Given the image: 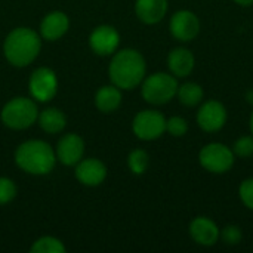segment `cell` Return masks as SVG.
I'll list each match as a JSON object with an SVG mask.
<instances>
[{"label": "cell", "instance_id": "9", "mask_svg": "<svg viewBox=\"0 0 253 253\" xmlns=\"http://www.w3.org/2000/svg\"><path fill=\"white\" fill-rule=\"evenodd\" d=\"M120 46V33L110 24L95 27L89 34V47L98 56H111Z\"/></svg>", "mask_w": 253, "mask_h": 253}, {"label": "cell", "instance_id": "20", "mask_svg": "<svg viewBox=\"0 0 253 253\" xmlns=\"http://www.w3.org/2000/svg\"><path fill=\"white\" fill-rule=\"evenodd\" d=\"M178 101L188 108L197 107L203 102L205 99V90L203 87L196 83V82H185L182 84L178 86V92H176Z\"/></svg>", "mask_w": 253, "mask_h": 253}, {"label": "cell", "instance_id": "11", "mask_svg": "<svg viewBox=\"0 0 253 253\" xmlns=\"http://www.w3.org/2000/svg\"><path fill=\"white\" fill-rule=\"evenodd\" d=\"M170 34L182 43L194 40L200 33V19L199 16L188 9H181L175 12L169 21Z\"/></svg>", "mask_w": 253, "mask_h": 253}, {"label": "cell", "instance_id": "10", "mask_svg": "<svg viewBox=\"0 0 253 253\" xmlns=\"http://www.w3.org/2000/svg\"><path fill=\"white\" fill-rule=\"evenodd\" d=\"M228 120L227 108L222 102L216 99H209L202 102L197 111V125L203 132L213 133L219 132Z\"/></svg>", "mask_w": 253, "mask_h": 253}, {"label": "cell", "instance_id": "30", "mask_svg": "<svg viewBox=\"0 0 253 253\" xmlns=\"http://www.w3.org/2000/svg\"><path fill=\"white\" fill-rule=\"evenodd\" d=\"M249 127H251V133L253 135V111L251 114V119H249Z\"/></svg>", "mask_w": 253, "mask_h": 253}, {"label": "cell", "instance_id": "26", "mask_svg": "<svg viewBox=\"0 0 253 253\" xmlns=\"http://www.w3.org/2000/svg\"><path fill=\"white\" fill-rule=\"evenodd\" d=\"M219 239L227 245V246H237L242 239H243V233L240 230L239 225H225L221 233H219Z\"/></svg>", "mask_w": 253, "mask_h": 253}, {"label": "cell", "instance_id": "29", "mask_svg": "<svg viewBox=\"0 0 253 253\" xmlns=\"http://www.w3.org/2000/svg\"><path fill=\"white\" fill-rule=\"evenodd\" d=\"M246 101H248V102H249V104L253 107V89L246 93Z\"/></svg>", "mask_w": 253, "mask_h": 253}, {"label": "cell", "instance_id": "1", "mask_svg": "<svg viewBox=\"0 0 253 253\" xmlns=\"http://www.w3.org/2000/svg\"><path fill=\"white\" fill-rule=\"evenodd\" d=\"M108 76L114 86L122 90H133L141 86L147 76V61L144 55L132 47L116 50L108 64Z\"/></svg>", "mask_w": 253, "mask_h": 253}, {"label": "cell", "instance_id": "21", "mask_svg": "<svg viewBox=\"0 0 253 253\" xmlns=\"http://www.w3.org/2000/svg\"><path fill=\"white\" fill-rule=\"evenodd\" d=\"M30 252L31 253H65L67 252V248L65 245L53 237V236H43V237H39L37 240L33 242L31 248H30Z\"/></svg>", "mask_w": 253, "mask_h": 253}, {"label": "cell", "instance_id": "15", "mask_svg": "<svg viewBox=\"0 0 253 253\" xmlns=\"http://www.w3.org/2000/svg\"><path fill=\"white\" fill-rule=\"evenodd\" d=\"M70 28V18L62 10H52L46 13L40 22V37L47 42H56L67 34Z\"/></svg>", "mask_w": 253, "mask_h": 253}, {"label": "cell", "instance_id": "16", "mask_svg": "<svg viewBox=\"0 0 253 253\" xmlns=\"http://www.w3.org/2000/svg\"><path fill=\"white\" fill-rule=\"evenodd\" d=\"M196 67V58L193 52L184 46L175 47L168 55V68L169 73L173 74L176 79L188 77Z\"/></svg>", "mask_w": 253, "mask_h": 253}, {"label": "cell", "instance_id": "6", "mask_svg": "<svg viewBox=\"0 0 253 253\" xmlns=\"http://www.w3.org/2000/svg\"><path fill=\"white\" fill-rule=\"evenodd\" d=\"M199 162L205 170L215 175H222L231 170L236 162V156L228 145L222 142H211L200 150Z\"/></svg>", "mask_w": 253, "mask_h": 253}, {"label": "cell", "instance_id": "18", "mask_svg": "<svg viewBox=\"0 0 253 253\" xmlns=\"http://www.w3.org/2000/svg\"><path fill=\"white\" fill-rule=\"evenodd\" d=\"M122 101H123L122 89H119L113 83L101 86L95 93V107L104 114L114 113L122 105Z\"/></svg>", "mask_w": 253, "mask_h": 253}, {"label": "cell", "instance_id": "13", "mask_svg": "<svg viewBox=\"0 0 253 253\" xmlns=\"http://www.w3.org/2000/svg\"><path fill=\"white\" fill-rule=\"evenodd\" d=\"M74 168L76 179L84 187H99L108 173L105 163L95 157L82 159Z\"/></svg>", "mask_w": 253, "mask_h": 253}, {"label": "cell", "instance_id": "14", "mask_svg": "<svg viewBox=\"0 0 253 253\" xmlns=\"http://www.w3.org/2000/svg\"><path fill=\"white\" fill-rule=\"evenodd\" d=\"M190 237L193 239L194 243L203 246V248H211L215 246L219 242V233L221 230L208 216H197L190 222Z\"/></svg>", "mask_w": 253, "mask_h": 253}, {"label": "cell", "instance_id": "12", "mask_svg": "<svg viewBox=\"0 0 253 253\" xmlns=\"http://www.w3.org/2000/svg\"><path fill=\"white\" fill-rule=\"evenodd\" d=\"M84 147H86L84 141L79 133L76 132L65 133L56 142L55 147L56 160L68 168L76 166L84 156Z\"/></svg>", "mask_w": 253, "mask_h": 253}, {"label": "cell", "instance_id": "5", "mask_svg": "<svg viewBox=\"0 0 253 253\" xmlns=\"http://www.w3.org/2000/svg\"><path fill=\"white\" fill-rule=\"evenodd\" d=\"M178 86V79L173 74L159 71L145 76L141 83V95L151 105H165L176 96Z\"/></svg>", "mask_w": 253, "mask_h": 253}, {"label": "cell", "instance_id": "28", "mask_svg": "<svg viewBox=\"0 0 253 253\" xmlns=\"http://www.w3.org/2000/svg\"><path fill=\"white\" fill-rule=\"evenodd\" d=\"M234 3H237L239 6H245V7H248V6H252L253 4V0H233Z\"/></svg>", "mask_w": 253, "mask_h": 253}, {"label": "cell", "instance_id": "27", "mask_svg": "<svg viewBox=\"0 0 253 253\" xmlns=\"http://www.w3.org/2000/svg\"><path fill=\"white\" fill-rule=\"evenodd\" d=\"M239 197L248 209L253 211V178L242 181L239 187Z\"/></svg>", "mask_w": 253, "mask_h": 253}, {"label": "cell", "instance_id": "17", "mask_svg": "<svg viewBox=\"0 0 253 253\" xmlns=\"http://www.w3.org/2000/svg\"><path fill=\"white\" fill-rule=\"evenodd\" d=\"M169 1L168 0H136L135 13L138 19L147 25L159 24L168 13Z\"/></svg>", "mask_w": 253, "mask_h": 253}, {"label": "cell", "instance_id": "8", "mask_svg": "<svg viewBox=\"0 0 253 253\" xmlns=\"http://www.w3.org/2000/svg\"><path fill=\"white\" fill-rule=\"evenodd\" d=\"M59 89L56 73L49 67L36 68L28 79V90L36 102L52 101Z\"/></svg>", "mask_w": 253, "mask_h": 253}, {"label": "cell", "instance_id": "3", "mask_svg": "<svg viewBox=\"0 0 253 253\" xmlns=\"http://www.w3.org/2000/svg\"><path fill=\"white\" fill-rule=\"evenodd\" d=\"M55 148L43 139H28L15 150V165L33 176H44L55 169Z\"/></svg>", "mask_w": 253, "mask_h": 253}, {"label": "cell", "instance_id": "22", "mask_svg": "<svg viewBox=\"0 0 253 253\" xmlns=\"http://www.w3.org/2000/svg\"><path fill=\"white\" fill-rule=\"evenodd\" d=\"M150 166V154L142 148H135L127 156V168L133 175H144Z\"/></svg>", "mask_w": 253, "mask_h": 253}, {"label": "cell", "instance_id": "4", "mask_svg": "<svg viewBox=\"0 0 253 253\" xmlns=\"http://www.w3.org/2000/svg\"><path fill=\"white\" fill-rule=\"evenodd\" d=\"M37 102L28 96H15L9 99L0 111L1 123L12 130H25L31 127L37 122Z\"/></svg>", "mask_w": 253, "mask_h": 253}, {"label": "cell", "instance_id": "19", "mask_svg": "<svg viewBox=\"0 0 253 253\" xmlns=\"http://www.w3.org/2000/svg\"><path fill=\"white\" fill-rule=\"evenodd\" d=\"M37 123L40 129L49 135L61 133L67 126V116L62 110L56 107H47L42 111H39Z\"/></svg>", "mask_w": 253, "mask_h": 253}, {"label": "cell", "instance_id": "2", "mask_svg": "<svg viewBox=\"0 0 253 253\" xmlns=\"http://www.w3.org/2000/svg\"><path fill=\"white\" fill-rule=\"evenodd\" d=\"M40 50L42 37L30 27L13 28L3 42V55L6 61L16 68L31 65L39 58Z\"/></svg>", "mask_w": 253, "mask_h": 253}, {"label": "cell", "instance_id": "25", "mask_svg": "<svg viewBox=\"0 0 253 253\" xmlns=\"http://www.w3.org/2000/svg\"><path fill=\"white\" fill-rule=\"evenodd\" d=\"M166 132H169L175 138H181L188 132V122L181 116L166 119Z\"/></svg>", "mask_w": 253, "mask_h": 253}, {"label": "cell", "instance_id": "23", "mask_svg": "<svg viewBox=\"0 0 253 253\" xmlns=\"http://www.w3.org/2000/svg\"><path fill=\"white\" fill-rule=\"evenodd\" d=\"M236 157L240 159H249L253 156V135H243L236 139V142L231 147Z\"/></svg>", "mask_w": 253, "mask_h": 253}, {"label": "cell", "instance_id": "7", "mask_svg": "<svg viewBox=\"0 0 253 253\" xmlns=\"http://www.w3.org/2000/svg\"><path fill=\"white\" fill-rule=\"evenodd\" d=\"M132 132L141 141H156L166 132V117L157 110H141L132 120Z\"/></svg>", "mask_w": 253, "mask_h": 253}, {"label": "cell", "instance_id": "24", "mask_svg": "<svg viewBox=\"0 0 253 253\" xmlns=\"http://www.w3.org/2000/svg\"><path fill=\"white\" fill-rule=\"evenodd\" d=\"M18 194V187L13 179L7 176H0V206L10 203Z\"/></svg>", "mask_w": 253, "mask_h": 253}]
</instances>
